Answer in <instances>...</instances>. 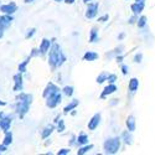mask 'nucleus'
<instances>
[{"label": "nucleus", "mask_w": 155, "mask_h": 155, "mask_svg": "<svg viewBox=\"0 0 155 155\" xmlns=\"http://www.w3.org/2000/svg\"><path fill=\"white\" fill-rule=\"evenodd\" d=\"M35 34H36V29H35V28L28 29V31H26V35H25V37H26L28 40H29V38H31V37H32Z\"/></svg>", "instance_id": "30"}, {"label": "nucleus", "mask_w": 155, "mask_h": 155, "mask_svg": "<svg viewBox=\"0 0 155 155\" xmlns=\"http://www.w3.org/2000/svg\"><path fill=\"white\" fill-rule=\"evenodd\" d=\"M30 60H31V57L28 56L22 62H20V64H19V72L24 73V72H26V71H28V64L30 63Z\"/></svg>", "instance_id": "24"}, {"label": "nucleus", "mask_w": 155, "mask_h": 155, "mask_svg": "<svg viewBox=\"0 0 155 155\" xmlns=\"http://www.w3.org/2000/svg\"><path fill=\"white\" fill-rule=\"evenodd\" d=\"M115 81H117V74H114V73H108L107 82H108V83H114Z\"/></svg>", "instance_id": "31"}, {"label": "nucleus", "mask_w": 155, "mask_h": 155, "mask_svg": "<svg viewBox=\"0 0 155 155\" xmlns=\"http://www.w3.org/2000/svg\"><path fill=\"white\" fill-rule=\"evenodd\" d=\"M3 36H4V31H3V30H0V38H2Z\"/></svg>", "instance_id": "46"}, {"label": "nucleus", "mask_w": 155, "mask_h": 155, "mask_svg": "<svg viewBox=\"0 0 155 155\" xmlns=\"http://www.w3.org/2000/svg\"><path fill=\"white\" fill-rule=\"evenodd\" d=\"M64 61H66V56H64V54L62 52V48L60 47L58 44L52 41L51 47L48 50V64H50V67L52 70H55L57 67H61L64 63Z\"/></svg>", "instance_id": "1"}, {"label": "nucleus", "mask_w": 155, "mask_h": 155, "mask_svg": "<svg viewBox=\"0 0 155 155\" xmlns=\"http://www.w3.org/2000/svg\"><path fill=\"white\" fill-rule=\"evenodd\" d=\"M54 2H56V3H61V2H63V0H54Z\"/></svg>", "instance_id": "49"}, {"label": "nucleus", "mask_w": 155, "mask_h": 155, "mask_svg": "<svg viewBox=\"0 0 155 155\" xmlns=\"http://www.w3.org/2000/svg\"><path fill=\"white\" fill-rule=\"evenodd\" d=\"M98 8L99 4L98 3H88L87 4V10H86V19L92 20L98 15Z\"/></svg>", "instance_id": "5"}, {"label": "nucleus", "mask_w": 155, "mask_h": 155, "mask_svg": "<svg viewBox=\"0 0 155 155\" xmlns=\"http://www.w3.org/2000/svg\"><path fill=\"white\" fill-rule=\"evenodd\" d=\"M122 145V139L119 138H108L103 143V150L106 154H117Z\"/></svg>", "instance_id": "3"}, {"label": "nucleus", "mask_w": 155, "mask_h": 155, "mask_svg": "<svg viewBox=\"0 0 155 155\" xmlns=\"http://www.w3.org/2000/svg\"><path fill=\"white\" fill-rule=\"evenodd\" d=\"M108 19H109V15H108V14H106V15L101 16V18L98 19V21H99V22H106V21H108Z\"/></svg>", "instance_id": "38"}, {"label": "nucleus", "mask_w": 155, "mask_h": 155, "mask_svg": "<svg viewBox=\"0 0 155 155\" xmlns=\"http://www.w3.org/2000/svg\"><path fill=\"white\" fill-rule=\"evenodd\" d=\"M137 21H138V15H135V14H133V16L128 20V22H129V24H135Z\"/></svg>", "instance_id": "37"}, {"label": "nucleus", "mask_w": 155, "mask_h": 155, "mask_svg": "<svg viewBox=\"0 0 155 155\" xmlns=\"http://www.w3.org/2000/svg\"><path fill=\"white\" fill-rule=\"evenodd\" d=\"M12 21V15H8V14H3L0 15V30H6Z\"/></svg>", "instance_id": "10"}, {"label": "nucleus", "mask_w": 155, "mask_h": 155, "mask_svg": "<svg viewBox=\"0 0 155 155\" xmlns=\"http://www.w3.org/2000/svg\"><path fill=\"white\" fill-rule=\"evenodd\" d=\"M122 139L124 140V143L128 144V145H130L133 144V137H132V132H129V130H125L122 133Z\"/></svg>", "instance_id": "23"}, {"label": "nucleus", "mask_w": 155, "mask_h": 155, "mask_svg": "<svg viewBox=\"0 0 155 155\" xmlns=\"http://www.w3.org/2000/svg\"><path fill=\"white\" fill-rule=\"evenodd\" d=\"M4 115H5L4 113H2V112H0V118H2V117H4Z\"/></svg>", "instance_id": "48"}, {"label": "nucleus", "mask_w": 155, "mask_h": 155, "mask_svg": "<svg viewBox=\"0 0 155 155\" xmlns=\"http://www.w3.org/2000/svg\"><path fill=\"white\" fill-rule=\"evenodd\" d=\"M135 2H137V3H141V4H145L147 0H135Z\"/></svg>", "instance_id": "45"}, {"label": "nucleus", "mask_w": 155, "mask_h": 155, "mask_svg": "<svg viewBox=\"0 0 155 155\" xmlns=\"http://www.w3.org/2000/svg\"><path fill=\"white\" fill-rule=\"evenodd\" d=\"M124 36H125V34H120V35L118 36V40H123V38H124Z\"/></svg>", "instance_id": "43"}, {"label": "nucleus", "mask_w": 155, "mask_h": 155, "mask_svg": "<svg viewBox=\"0 0 155 155\" xmlns=\"http://www.w3.org/2000/svg\"><path fill=\"white\" fill-rule=\"evenodd\" d=\"M32 103V94L29 93H24L22 91L19 92L16 96V103H15V112L18 113L19 118L22 119L30 109V106Z\"/></svg>", "instance_id": "2"}, {"label": "nucleus", "mask_w": 155, "mask_h": 155, "mask_svg": "<svg viewBox=\"0 0 155 155\" xmlns=\"http://www.w3.org/2000/svg\"><path fill=\"white\" fill-rule=\"evenodd\" d=\"M57 92H61L60 87L56 86L54 82H48L47 86H46L45 89H44V92H42V97H44V98H47L48 96L54 94V93H57Z\"/></svg>", "instance_id": "8"}, {"label": "nucleus", "mask_w": 155, "mask_h": 155, "mask_svg": "<svg viewBox=\"0 0 155 155\" xmlns=\"http://www.w3.org/2000/svg\"><path fill=\"white\" fill-rule=\"evenodd\" d=\"M16 10H18V5H16V3H14V2H10V3H8V4L0 5V12H3V14L12 15Z\"/></svg>", "instance_id": "7"}, {"label": "nucleus", "mask_w": 155, "mask_h": 155, "mask_svg": "<svg viewBox=\"0 0 155 155\" xmlns=\"http://www.w3.org/2000/svg\"><path fill=\"white\" fill-rule=\"evenodd\" d=\"M45 99H46V107L52 109V108H56L62 102V94H61V92H57V93H54V94L48 96Z\"/></svg>", "instance_id": "4"}, {"label": "nucleus", "mask_w": 155, "mask_h": 155, "mask_svg": "<svg viewBox=\"0 0 155 155\" xmlns=\"http://www.w3.org/2000/svg\"><path fill=\"white\" fill-rule=\"evenodd\" d=\"M120 70H122V73H123L124 76H127L128 72H129V67L127 66V64H122V66H120Z\"/></svg>", "instance_id": "35"}, {"label": "nucleus", "mask_w": 155, "mask_h": 155, "mask_svg": "<svg viewBox=\"0 0 155 155\" xmlns=\"http://www.w3.org/2000/svg\"><path fill=\"white\" fill-rule=\"evenodd\" d=\"M115 60H117V62L119 63V62H122V60H123V56H117V57H115Z\"/></svg>", "instance_id": "41"}, {"label": "nucleus", "mask_w": 155, "mask_h": 155, "mask_svg": "<svg viewBox=\"0 0 155 155\" xmlns=\"http://www.w3.org/2000/svg\"><path fill=\"white\" fill-rule=\"evenodd\" d=\"M117 91H118V87L115 86L114 83H109V84H108L107 87H104V89L102 91V93H101V99H104L106 97H108V96L115 93Z\"/></svg>", "instance_id": "11"}, {"label": "nucleus", "mask_w": 155, "mask_h": 155, "mask_svg": "<svg viewBox=\"0 0 155 155\" xmlns=\"http://www.w3.org/2000/svg\"><path fill=\"white\" fill-rule=\"evenodd\" d=\"M12 80H14V87H12V89H14V92L19 93L22 91L24 88V78H22V73L21 72H18L14 74V77H12Z\"/></svg>", "instance_id": "6"}, {"label": "nucleus", "mask_w": 155, "mask_h": 155, "mask_svg": "<svg viewBox=\"0 0 155 155\" xmlns=\"http://www.w3.org/2000/svg\"><path fill=\"white\" fill-rule=\"evenodd\" d=\"M141 60H143V54H137V55L134 56V62H135V63H140Z\"/></svg>", "instance_id": "34"}, {"label": "nucleus", "mask_w": 155, "mask_h": 155, "mask_svg": "<svg viewBox=\"0 0 155 155\" xmlns=\"http://www.w3.org/2000/svg\"><path fill=\"white\" fill-rule=\"evenodd\" d=\"M76 143H77V137H74V135H71V140H68V144H70V147H73V145H76Z\"/></svg>", "instance_id": "36"}, {"label": "nucleus", "mask_w": 155, "mask_h": 155, "mask_svg": "<svg viewBox=\"0 0 155 155\" xmlns=\"http://www.w3.org/2000/svg\"><path fill=\"white\" fill-rule=\"evenodd\" d=\"M127 2H129V0H127Z\"/></svg>", "instance_id": "50"}, {"label": "nucleus", "mask_w": 155, "mask_h": 155, "mask_svg": "<svg viewBox=\"0 0 155 155\" xmlns=\"http://www.w3.org/2000/svg\"><path fill=\"white\" fill-rule=\"evenodd\" d=\"M51 44H52V41H50L48 38H42V41L40 44V47H38V54H40V56H45L48 50L51 47Z\"/></svg>", "instance_id": "12"}, {"label": "nucleus", "mask_w": 155, "mask_h": 155, "mask_svg": "<svg viewBox=\"0 0 155 155\" xmlns=\"http://www.w3.org/2000/svg\"><path fill=\"white\" fill-rule=\"evenodd\" d=\"M125 124H127L128 130L133 133L135 130V128H137V122H135L134 115H129V117L127 118V120H125Z\"/></svg>", "instance_id": "15"}, {"label": "nucleus", "mask_w": 155, "mask_h": 155, "mask_svg": "<svg viewBox=\"0 0 155 155\" xmlns=\"http://www.w3.org/2000/svg\"><path fill=\"white\" fill-rule=\"evenodd\" d=\"M62 93H63L64 96H67V97H72L73 93H74V88H73L72 86H64V87L62 88Z\"/></svg>", "instance_id": "26"}, {"label": "nucleus", "mask_w": 155, "mask_h": 155, "mask_svg": "<svg viewBox=\"0 0 155 155\" xmlns=\"http://www.w3.org/2000/svg\"><path fill=\"white\" fill-rule=\"evenodd\" d=\"M147 22H148V19H147V16H140V18H138V21H137V25H138V28L139 29H144L145 26H147Z\"/></svg>", "instance_id": "27"}, {"label": "nucleus", "mask_w": 155, "mask_h": 155, "mask_svg": "<svg viewBox=\"0 0 155 155\" xmlns=\"http://www.w3.org/2000/svg\"><path fill=\"white\" fill-rule=\"evenodd\" d=\"M93 144H86V145H81L80 149L77 150V155H84L87 153H89L92 149H93Z\"/></svg>", "instance_id": "22"}, {"label": "nucleus", "mask_w": 155, "mask_h": 155, "mask_svg": "<svg viewBox=\"0 0 155 155\" xmlns=\"http://www.w3.org/2000/svg\"><path fill=\"white\" fill-rule=\"evenodd\" d=\"M6 150H8V147L2 143V145H0V153H4V151H6Z\"/></svg>", "instance_id": "39"}, {"label": "nucleus", "mask_w": 155, "mask_h": 155, "mask_svg": "<svg viewBox=\"0 0 155 155\" xmlns=\"http://www.w3.org/2000/svg\"><path fill=\"white\" fill-rule=\"evenodd\" d=\"M29 56H30L31 58H34V57H37V56H40V54H38V48H32Z\"/></svg>", "instance_id": "33"}, {"label": "nucleus", "mask_w": 155, "mask_h": 155, "mask_svg": "<svg viewBox=\"0 0 155 155\" xmlns=\"http://www.w3.org/2000/svg\"><path fill=\"white\" fill-rule=\"evenodd\" d=\"M11 143H12V133L8 130V132H5V137L3 139V144L6 145V147H9Z\"/></svg>", "instance_id": "25"}, {"label": "nucleus", "mask_w": 155, "mask_h": 155, "mask_svg": "<svg viewBox=\"0 0 155 155\" xmlns=\"http://www.w3.org/2000/svg\"><path fill=\"white\" fill-rule=\"evenodd\" d=\"M55 129H56V127H55L54 124L45 127V128H44V130L41 132V138H42V139H47V138H50V135L54 133Z\"/></svg>", "instance_id": "18"}, {"label": "nucleus", "mask_w": 155, "mask_h": 155, "mask_svg": "<svg viewBox=\"0 0 155 155\" xmlns=\"http://www.w3.org/2000/svg\"><path fill=\"white\" fill-rule=\"evenodd\" d=\"M101 119H102V115H101V113H96L93 117L89 119V122H88V129L89 130H96V129L98 128V125H99V123H101Z\"/></svg>", "instance_id": "9"}, {"label": "nucleus", "mask_w": 155, "mask_h": 155, "mask_svg": "<svg viewBox=\"0 0 155 155\" xmlns=\"http://www.w3.org/2000/svg\"><path fill=\"white\" fill-rule=\"evenodd\" d=\"M67 154H71L70 148H63V149H60L57 151V155H67Z\"/></svg>", "instance_id": "32"}, {"label": "nucleus", "mask_w": 155, "mask_h": 155, "mask_svg": "<svg viewBox=\"0 0 155 155\" xmlns=\"http://www.w3.org/2000/svg\"><path fill=\"white\" fill-rule=\"evenodd\" d=\"M78 104H80V101L78 99H72L68 104L63 108V113L64 114H68V113H71L73 109H76L77 107H78Z\"/></svg>", "instance_id": "14"}, {"label": "nucleus", "mask_w": 155, "mask_h": 155, "mask_svg": "<svg viewBox=\"0 0 155 155\" xmlns=\"http://www.w3.org/2000/svg\"><path fill=\"white\" fill-rule=\"evenodd\" d=\"M89 2H91V0H83V3H84V4H88Z\"/></svg>", "instance_id": "47"}, {"label": "nucleus", "mask_w": 155, "mask_h": 155, "mask_svg": "<svg viewBox=\"0 0 155 155\" xmlns=\"http://www.w3.org/2000/svg\"><path fill=\"white\" fill-rule=\"evenodd\" d=\"M88 141H89V139H88V135L86 134V133H80V135L77 137V143H76V145H86V144H88Z\"/></svg>", "instance_id": "21"}, {"label": "nucleus", "mask_w": 155, "mask_h": 155, "mask_svg": "<svg viewBox=\"0 0 155 155\" xmlns=\"http://www.w3.org/2000/svg\"><path fill=\"white\" fill-rule=\"evenodd\" d=\"M99 40V36H98V29L96 26H93L89 31V42L91 44H94Z\"/></svg>", "instance_id": "20"}, {"label": "nucleus", "mask_w": 155, "mask_h": 155, "mask_svg": "<svg viewBox=\"0 0 155 155\" xmlns=\"http://www.w3.org/2000/svg\"><path fill=\"white\" fill-rule=\"evenodd\" d=\"M144 6H145V4H141V3H133L132 5H130V10L133 11V14H135V15H139V14H141L143 12V10H144Z\"/></svg>", "instance_id": "17"}, {"label": "nucleus", "mask_w": 155, "mask_h": 155, "mask_svg": "<svg viewBox=\"0 0 155 155\" xmlns=\"http://www.w3.org/2000/svg\"><path fill=\"white\" fill-rule=\"evenodd\" d=\"M5 106H6V102H4V101L0 99V107H5Z\"/></svg>", "instance_id": "42"}, {"label": "nucleus", "mask_w": 155, "mask_h": 155, "mask_svg": "<svg viewBox=\"0 0 155 155\" xmlns=\"http://www.w3.org/2000/svg\"><path fill=\"white\" fill-rule=\"evenodd\" d=\"M11 123H12V119H11V117H8V115H4V117H2L0 118V129L5 133V132H8L9 129H10V127H11Z\"/></svg>", "instance_id": "13"}, {"label": "nucleus", "mask_w": 155, "mask_h": 155, "mask_svg": "<svg viewBox=\"0 0 155 155\" xmlns=\"http://www.w3.org/2000/svg\"><path fill=\"white\" fill-rule=\"evenodd\" d=\"M107 77H108V73H107V72H102L101 74L97 76L96 82H97L98 84H102L103 82H106V81H107Z\"/></svg>", "instance_id": "28"}, {"label": "nucleus", "mask_w": 155, "mask_h": 155, "mask_svg": "<svg viewBox=\"0 0 155 155\" xmlns=\"http://www.w3.org/2000/svg\"><path fill=\"white\" fill-rule=\"evenodd\" d=\"M57 123H58V124H57V132H63L64 129H66V125H64V120H63V119H60Z\"/></svg>", "instance_id": "29"}, {"label": "nucleus", "mask_w": 155, "mask_h": 155, "mask_svg": "<svg viewBox=\"0 0 155 155\" xmlns=\"http://www.w3.org/2000/svg\"><path fill=\"white\" fill-rule=\"evenodd\" d=\"M63 2L66 3V4H68V5H71V4H73L76 2V0H63Z\"/></svg>", "instance_id": "40"}, {"label": "nucleus", "mask_w": 155, "mask_h": 155, "mask_svg": "<svg viewBox=\"0 0 155 155\" xmlns=\"http://www.w3.org/2000/svg\"><path fill=\"white\" fill-rule=\"evenodd\" d=\"M32 2H35V0H24L25 4H30V3H32Z\"/></svg>", "instance_id": "44"}, {"label": "nucleus", "mask_w": 155, "mask_h": 155, "mask_svg": "<svg viewBox=\"0 0 155 155\" xmlns=\"http://www.w3.org/2000/svg\"><path fill=\"white\" fill-rule=\"evenodd\" d=\"M99 58V55L94 51H87V52L83 55V60L87 61V62H93V61H97Z\"/></svg>", "instance_id": "16"}, {"label": "nucleus", "mask_w": 155, "mask_h": 155, "mask_svg": "<svg viewBox=\"0 0 155 155\" xmlns=\"http://www.w3.org/2000/svg\"><path fill=\"white\" fill-rule=\"evenodd\" d=\"M138 88H139V80L133 77V78H130V81H129V91H130V93L134 94L138 91Z\"/></svg>", "instance_id": "19"}]
</instances>
